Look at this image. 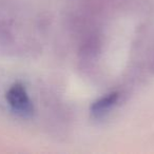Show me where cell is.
<instances>
[{
	"mask_svg": "<svg viewBox=\"0 0 154 154\" xmlns=\"http://www.w3.org/2000/svg\"><path fill=\"white\" fill-rule=\"evenodd\" d=\"M118 93L117 92H112L110 94H108L107 96L101 97L100 99H98L97 101H95L91 107V112L95 115L103 113L105 111L109 110L112 106L115 105V103L118 99Z\"/></svg>",
	"mask_w": 154,
	"mask_h": 154,
	"instance_id": "7a4b0ae2",
	"label": "cell"
},
{
	"mask_svg": "<svg viewBox=\"0 0 154 154\" xmlns=\"http://www.w3.org/2000/svg\"><path fill=\"white\" fill-rule=\"evenodd\" d=\"M9 106L15 113L24 117H29L34 112V107L29 97L26 90L21 84H14L10 87L5 94Z\"/></svg>",
	"mask_w": 154,
	"mask_h": 154,
	"instance_id": "6da1fadb",
	"label": "cell"
}]
</instances>
